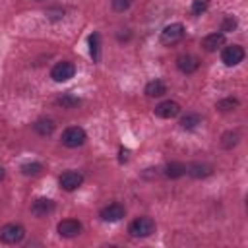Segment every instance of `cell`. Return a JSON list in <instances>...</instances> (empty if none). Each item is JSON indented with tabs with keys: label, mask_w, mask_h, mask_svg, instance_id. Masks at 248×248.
<instances>
[{
	"label": "cell",
	"mask_w": 248,
	"mask_h": 248,
	"mask_svg": "<svg viewBox=\"0 0 248 248\" xmlns=\"http://www.w3.org/2000/svg\"><path fill=\"white\" fill-rule=\"evenodd\" d=\"M184 37V25L182 23H170L161 31V43L163 45H176Z\"/></svg>",
	"instance_id": "7"
},
{
	"label": "cell",
	"mask_w": 248,
	"mask_h": 248,
	"mask_svg": "<svg viewBox=\"0 0 248 248\" xmlns=\"http://www.w3.org/2000/svg\"><path fill=\"white\" fill-rule=\"evenodd\" d=\"M33 128H35V132H37L39 136H50V134L54 132V120H50V118H41V120H37V122L33 124Z\"/></svg>",
	"instance_id": "17"
},
{
	"label": "cell",
	"mask_w": 248,
	"mask_h": 248,
	"mask_svg": "<svg viewBox=\"0 0 248 248\" xmlns=\"http://www.w3.org/2000/svg\"><path fill=\"white\" fill-rule=\"evenodd\" d=\"M23 236H25V229L17 223H8L0 231V240L6 244H16V242L23 240Z\"/></svg>",
	"instance_id": "2"
},
{
	"label": "cell",
	"mask_w": 248,
	"mask_h": 248,
	"mask_svg": "<svg viewBox=\"0 0 248 248\" xmlns=\"http://www.w3.org/2000/svg\"><path fill=\"white\" fill-rule=\"evenodd\" d=\"M198 124H202V118L196 112H188V114H184L180 118V128L182 130H194Z\"/></svg>",
	"instance_id": "18"
},
{
	"label": "cell",
	"mask_w": 248,
	"mask_h": 248,
	"mask_svg": "<svg viewBox=\"0 0 248 248\" xmlns=\"http://www.w3.org/2000/svg\"><path fill=\"white\" fill-rule=\"evenodd\" d=\"M2 178H4V169L0 167V180H2Z\"/></svg>",
	"instance_id": "28"
},
{
	"label": "cell",
	"mask_w": 248,
	"mask_h": 248,
	"mask_svg": "<svg viewBox=\"0 0 248 248\" xmlns=\"http://www.w3.org/2000/svg\"><path fill=\"white\" fill-rule=\"evenodd\" d=\"M155 114L159 118H174L180 114V105L176 101H163L155 107Z\"/></svg>",
	"instance_id": "10"
},
{
	"label": "cell",
	"mask_w": 248,
	"mask_h": 248,
	"mask_svg": "<svg viewBox=\"0 0 248 248\" xmlns=\"http://www.w3.org/2000/svg\"><path fill=\"white\" fill-rule=\"evenodd\" d=\"M236 25H238L236 17H232V16H227V17L223 19V23H221V33H229V31H234V29H236Z\"/></svg>",
	"instance_id": "24"
},
{
	"label": "cell",
	"mask_w": 248,
	"mask_h": 248,
	"mask_svg": "<svg viewBox=\"0 0 248 248\" xmlns=\"http://www.w3.org/2000/svg\"><path fill=\"white\" fill-rule=\"evenodd\" d=\"M130 234L136 238H145L155 232V221L151 217H138L130 223Z\"/></svg>",
	"instance_id": "1"
},
{
	"label": "cell",
	"mask_w": 248,
	"mask_h": 248,
	"mask_svg": "<svg viewBox=\"0 0 248 248\" xmlns=\"http://www.w3.org/2000/svg\"><path fill=\"white\" fill-rule=\"evenodd\" d=\"M209 6V0H194L192 2V14L194 16H202Z\"/></svg>",
	"instance_id": "25"
},
{
	"label": "cell",
	"mask_w": 248,
	"mask_h": 248,
	"mask_svg": "<svg viewBox=\"0 0 248 248\" xmlns=\"http://www.w3.org/2000/svg\"><path fill=\"white\" fill-rule=\"evenodd\" d=\"M186 172L194 178H205L213 172V167L207 165V163H192V165L186 167Z\"/></svg>",
	"instance_id": "14"
},
{
	"label": "cell",
	"mask_w": 248,
	"mask_h": 248,
	"mask_svg": "<svg viewBox=\"0 0 248 248\" xmlns=\"http://www.w3.org/2000/svg\"><path fill=\"white\" fill-rule=\"evenodd\" d=\"M132 4H134V0H112V10L114 12H126Z\"/></svg>",
	"instance_id": "26"
},
{
	"label": "cell",
	"mask_w": 248,
	"mask_h": 248,
	"mask_svg": "<svg viewBox=\"0 0 248 248\" xmlns=\"http://www.w3.org/2000/svg\"><path fill=\"white\" fill-rule=\"evenodd\" d=\"M52 209H54V202L48 200V198H37V200L31 203V213L37 215V217H45V215H48Z\"/></svg>",
	"instance_id": "12"
},
{
	"label": "cell",
	"mask_w": 248,
	"mask_h": 248,
	"mask_svg": "<svg viewBox=\"0 0 248 248\" xmlns=\"http://www.w3.org/2000/svg\"><path fill=\"white\" fill-rule=\"evenodd\" d=\"M41 170H43V165L41 163H25V165H21V172L25 176H35Z\"/></svg>",
	"instance_id": "22"
},
{
	"label": "cell",
	"mask_w": 248,
	"mask_h": 248,
	"mask_svg": "<svg viewBox=\"0 0 248 248\" xmlns=\"http://www.w3.org/2000/svg\"><path fill=\"white\" fill-rule=\"evenodd\" d=\"M238 140H240L238 132H227V134H223V138H221V145H223L225 149H231V147H234V145L238 143Z\"/></svg>",
	"instance_id": "21"
},
{
	"label": "cell",
	"mask_w": 248,
	"mask_h": 248,
	"mask_svg": "<svg viewBox=\"0 0 248 248\" xmlns=\"http://www.w3.org/2000/svg\"><path fill=\"white\" fill-rule=\"evenodd\" d=\"M176 68H178L182 74H192V72H196V70L200 68V60H198V56H194V54H180V56L176 58Z\"/></svg>",
	"instance_id": "11"
},
{
	"label": "cell",
	"mask_w": 248,
	"mask_h": 248,
	"mask_svg": "<svg viewBox=\"0 0 248 248\" xmlns=\"http://www.w3.org/2000/svg\"><path fill=\"white\" fill-rule=\"evenodd\" d=\"M85 141V130L79 126H70L62 132V143L66 147H79Z\"/></svg>",
	"instance_id": "3"
},
{
	"label": "cell",
	"mask_w": 248,
	"mask_h": 248,
	"mask_svg": "<svg viewBox=\"0 0 248 248\" xmlns=\"http://www.w3.org/2000/svg\"><path fill=\"white\" fill-rule=\"evenodd\" d=\"M165 174L169 178H180L182 174H186V167L182 163H178V161H172V163H169L165 167Z\"/></svg>",
	"instance_id": "19"
},
{
	"label": "cell",
	"mask_w": 248,
	"mask_h": 248,
	"mask_svg": "<svg viewBox=\"0 0 248 248\" xmlns=\"http://www.w3.org/2000/svg\"><path fill=\"white\" fill-rule=\"evenodd\" d=\"M165 93H167V85L161 79H153L145 85V95L147 97H163Z\"/></svg>",
	"instance_id": "15"
},
{
	"label": "cell",
	"mask_w": 248,
	"mask_h": 248,
	"mask_svg": "<svg viewBox=\"0 0 248 248\" xmlns=\"http://www.w3.org/2000/svg\"><path fill=\"white\" fill-rule=\"evenodd\" d=\"M81 101L78 99V97H74V95H70V93H64V95H60L58 99H56V105H60L62 108H74V107H78Z\"/></svg>",
	"instance_id": "20"
},
{
	"label": "cell",
	"mask_w": 248,
	"mask_h": 248,
	"mask_svg": "<svg viewBox=\"0 0 248 248\" xmlns=\"http://www.w3.org/2000/svg\"><path fill=\"white\" fill-rule=\"evenodd\" d=\"M89 54H91L93 62L101 60V37H99V33L89 35Z\"/></svg>",
	"instance_id": "16"
},
{
	"label": "cell",
	"mask_w": 248,
	"mask_h": 248,
	"mask_svg": "<svg viewBox=\"0 0 248 248\" xmlns=\"http://www.w3.org/2000/svg\"><path fill=\"white\" fill-rule=\"evenodd\" d=\"M221 60H223V64L229 66V68H231V66H236V64H240V62L244 60V48H242L240 45H229V46L223 48Z\"/></svg>",
	"instance_id": "5"
},
{
	"label": "cell",
	"mask_w": 248,
	"mask_h": 248,
	"mask_svg": "<svg viewBox=\"0 0 248 248\" xmlns=\"http://www.w3.org/2000/svg\"><path fill=\"white\" fill-rule=\"evenodd\" d=\"M126 159H128V149L122 147V149H120V161H126Z\"/></svg>",
	"instance_id": "27"
},
{
	"label": "cell",
	"mask_w": 248,
	"mask_h": 248,
	"mask_svg": "<svg viewBox=\"0 0 248 248\" xmlns=\"http://www.w3.org/2000/svg\"><path fill=\"white\" fill-rule=\"evenodd\" d=\"M234 107H238V101L236 99H221V101H217V105H215V108H219V110H223V112H227V110H232Z\"/></svg>",
	"instance_id": "23"
},
{
	"label": "cell",
	"mask_w": 248,
	"mask_h": 248,
	"mask_svg": "<svg viewBox=\"0 0 248 248\" xmlns=\"http://www.w3.org/2000/svg\"><path fill=\"white\" fill-rule=\"evenodd\" d=\"M58 182H60L62 190L74 192V190H78V188L83 184V174H81L79 170H66V172L60 174Z\"/></svg>",
	"instance_id": "6"
},
{
	"label": "cell",
	"mask_w": 248,
	"mask_h": 248,
	"mask_svg": "<svg viewBox=\"0 0 248 248\" xmlns=\"http://www.w3.org/2000/svg\"><path fill=\"white\" fill-rule=\"evenodd\" d=\"M74 76H76V66H74L72 62H68V60L54 64V68L50 70V78H52L54 81H58V83L68 81V79H72Z\"/></svg>",
	"instance_id": "4"
},
{
	"label": "cell",
	"mask_w": 248,
	"mask_h": 248,
	"mask_svg": "<svg viewBox=\"0 0 248 248\" xmlns=\"http://www.w3.org/2000/svg\"><path fill=\"white\" fill-rule=\"evenodd\" d=\"M223 45H225V33H221V31L209 33V35L203 37V41H202V46H203L207 52H213V50H217V48L223 46Z\"/></svg>",
	"instance_id": "13"
},
{
	"label": "cell",
	"mask_w": 248,
	"mask_h": 248,
	"mask_svg": "<svg viewBox=\"0 0 248 248\" xmlns=\"http://www.w3.org/2000/svg\"><path fill=\"white\" fill-rule=\"evenodd\" d=\"M81 232V223L78 219H64L58 223V234L64 238H72L78 236Z\"/></svg>",
	"instance_id": "9"
},
{
	"label": "cell",
	"mask_w": 248,
	"mask_h": 248,
	"mask_svg": "<svg viewBox=\"0 0 248 248\" xmlns=\"http://www.w3.org/2000/svg\"><path fill=\"white\" fill-rule=\"evenodd\" d=\"M99 215H101V219L107 221V223H116V221H120V219L126 215V209H124L120 203H108L107 207L101 209Z\"/></svg>",
	"instance_id": "8"
}]
</instances>
